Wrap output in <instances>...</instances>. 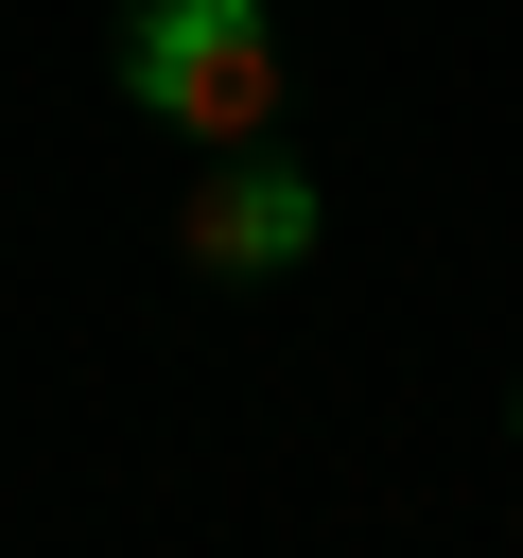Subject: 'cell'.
<instances>
[{"mask_svg": "<svg viewBox=\"0 0 523 558\" xmlns=\"http://www.w3.org/2000/svg\"><path fill=\"white\" fill-rule=\"evenodd\" d=\"M314 227H331L314 157H262V140H227V157L174 192V262H192V279H296Z\"/></svg>", "mask_w": 523, "mask_h": 558, "instance_id": "obj_2", "label": "cell"}, {"mask_svg": "<svg viewBox=\"0 0 523 558\" xmlns=\"http://www.w3.org/2000/svg\"><path fill=\"white\" fill-rule=\"evenodd\" d=\"M506 418H523V384H506Z\"/></svg>", "mask_w": 523, "mask_h": 558, "instance_id": "obj_3", "label": "cell"}, {"mask_svg": "<svg viewBox=\"0 0 523 558\" xmlns=\"http://www.w3.org/2000/svg\"><path fill=\"white\" fill-rule=\"evenodd\" d=\"M122 105L174 140H262L279 122V17L262 0H122Z\"/></svg>", "mask_w": 523, "mask_h": 558, "instance_id": "obj_1", "label": "cell"}]
</instances>
